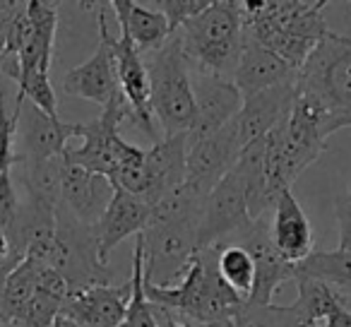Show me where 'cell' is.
<instances>
[{
	"label": "cell",
	"mask_w": 351,
	"mask_h": 327,
	"mask_svg": "<svg viewBox=\"0 0 351 327\" xmlns=\"http://www.w3.org/2000/svg\"><path fill=\"white\" fill-rule=\"evenodd\" d=\"M188 135L161 137L147 149V195L149 205L181 188L188 178Z\"/></svg>",
	"instance_id": "cell-21"
},
{
	"label": "cell",
	"mask_w": 351,
	"mask_h": 327,
	"mask_svg": "<svg viewBox=\"0 0 351 327\" xmlns=\"http://www.w3.org/2000/svg\"><path fill=\"white\" fill-rule=\"evenodd\" d=\"M217 269H219V277L243 301H248L255 287V263L248 250L236 243L217 245Z\"/></svg>",
	"instance_id": "cell-29"
},
{
	"label": "cell",
	"mask_w": 351,
	"mask_h": 327,
	"mask_svg": "<svg viewBox=\"0 0 351 327\" xmlns=\"http://www.w3.org/2000/svg\"><path fill=\"white\" fill-rule=\"evenodd\" d=\"M248 197L241 178L234 173H226L207 195L205 212H202L200 231H197V243L202 248H217L226 245L236 234L250 224Z\"/></svg>",
	"instance_id": "cell-11"
},
{
	"label": "cell",
	"mask_w": 351,
	"mask_h": 327,
	"mask_svg": "<svg viewBox=\"0 0 351 327\" xmlns=\"http://www.w3.org/2000/svg\"><path fill=\"white\" fill-rule=\"evenodd\" d=\"M293 282L298 287V296L291 308L303 327H322L339 308H344L327 284L308 277H296Z\"/></svg>",
	"instance_id": "cell-28"
},
{
	"label": "cell",
	"mask_w": 351,
	"mask_h": 327,
	"mask_svg": "<svg viewBox=\"0 0 351 327\" xmlns=\"http://www.w3.org/2000/svg\"><path fill=\"white\" fill-rule=\"evenodd\" d=\"M25 99H15V108L8 113V108H0V173L10 171L17 164L15 152V132L20 128V111Z\"/></svg>",
	"instance_id": "cell-31"
},
{
	"label": "cell",
	"mask_w": 351,
	"mask_h": 327,
	"mask_svg": "<svg viewBox=\"0 0 351 327\" xmlns=\"http://www.w3.org/2000/svg\"><path fill=\"white\" fill-rule=\"evenodd\" d=\"M152 221V205L140 195H132L128 191L116 188V195H113L111 205L106 207L104 217L99 219V224L94 226V234H97L99 243V255L108 265L111 253L130 236L145 234V229Z\"/></svg>",
	"instance_id": "cell-17"
},
{
	"label": "cell",
	"mask_w": 351,
	"mask_h": 327,
	"mask_svg": "<svg viewBox=\"0 0 351 327\" xmlns=\"http://www.w3.org/2000/svg\"><path fill=\"white\" fill-rule=\"evenodd\" d=\"M197 226L161 224L149 221L142 236L145 250V284L149 287H173L181 282L193 258L200 253Z\"/></svg>",
	"instance_id": "cell-8"
},
{
	"label": "cell",
	"mask_w": 351,
	"mask_h": 327,
	"mask_svg": "<svg viewBox=\"0 0 351 327\" xmlns=\"http://www.w3.org/2000/svg\"><path fill=\"white\" fill-rule=\"evenodd\" d=\"M44 267L63 274L70 296L94 287H111L116 274L99 255L94 226L77 221L63 205L56 212V239L44 258Z\"/></svg>",
	"instance_id": "cell-6"
},
{
	"label": "cell",
	"mask_w": 351,
	"mask_h": 327,
	"mask_svg": "<svg viewBox=\"0 0 351 327\" xmlns=\"http://www.w3.org/2000/svg\"><path fill=\"white\" fill-rule=\"evenodd\" d=\"M17 130H20L17 161H46L60 159L65 154L70 137H75V123L51 118L29 101H22Z\"/></svg>",
	"instance_id": "cell-16"
},
{
	"label": "cell",
	"mask_w": 351,
	"mask_h": 327,
	"mask_svg": "<svg viewBox=\"0 0 351 327\" xmlns=\"http://www.w3.org/2000/svg\"><path fill=\"white\" fill-rule=\"evenodd\" d=\"M188 178L186 183L200 188L202 193L210 195L212 188L231 173V169L236 167L243 145H241L239 130L236 123L231 121L226 128H221L219 132L210 137H202L197 142H188Z\"/></svg>",
	"instance_id": "cell-12"
},
{
	"label": "cell",
	"mask_w": 351,
	"mask_h": 327,
	"mask_svg": "<svg viewBox=\"0 0 351 327\" xmlns=\"http://www.w3.org/2000/svg\"><path fill=\"white\" fill-rule=\"evenodd\" d=\"M156 5L164 12L171 34H176L183 25H188V22L195 20L200 12H205L207 8L212 5V0H159Z\"/></svg>",
	"instance_id": "cell-33"
},
{
	"label": "cell",
	"mask_w": 351,
	"mask_h": 327,
	"mask_svg": "<svg viewBox=\"0 0 351 327\" xmlns=\"http://www.w3.org/2000/svg\"><path fill=\"white\" fill-rule=\"evenodd\" d=\"M132 298V279L118 287H94L73 293L60 315L84 327H121Z\"/></svg>",
	"instance_id": "cell-19"
},
{
	"label": "cell",
	"mask_w": 351,
	"mask_h": 327,
	"mask_svg": "<svg viewBox=\"0 0 351 327\" xmlns=\"http://www.w3.org/2000/svg\"><path fill=\"white\" fill-rule=\"evenodd\" d=\"M25 3H12V0H0V60L8 51V36H10V27L15 17L22 12Z\"/></svg>",
	"instance_id": "cell-37"
},
{
	"label": "cell",
	"mask_w": 351,
	"mask_h": 327,
	"mask_svg": "<svg viewBox=\"0 0 351 327\" xmlns=\"http://www.w3.org/2000/svg\"><path fill=\"white\" fill-rule=\"evenodd\" d=\"M116 195V183L87 169L65 164L63 169V202L60 205L77 221L97 226L106 207Z\"/></svg>",
	"instance_id": "cell-20"
},
{
	"label": "cell",
	"mask_w": 351,
	"mask_h": 327,
	"mask_svg": "<svg viewBox=\"0 0 351 327\" xmlns=\"http://www.w3.org/2000/svg\"><path fill=\"white\" fill-rule=\"evenodd\" d=\"M296 77L298 70H293L274 51L265 49L263 44L245 34L243 53H241L239 68L234 73V84L243 94V99L265 92V89L279 87V84L296 82Z\"/></svg>",
	"instance_id": "cell-22"
},
{
	"label": "cell",
	"mask_w": 351,
	"mask_h": 327,
	"mask_svg": "<svg viewBox=\"0 0 351 327\" xmlns=\"http://www.w3.org/2000/svg\"><path fill=\"white\" fill-rule=\"evenodd\" d=\"M27 17H29V29H27L25 44L20 46L17 56H12V60H17L15 84H22L27 77L36 73H49L51 63H53V41L56 32H58V8H56V3L29 0L27 3Z\"/></svg>",
	"instance_id": "cell-15"
},
{
	"label": "cell",
	"mask_w": 351,
	"mask_h": 327,
	"mask_svg": "<svg viewBox=\"0 0 351 327\" xmlns=\"http://www.w3.org/2000/svg\"><path fill=\"white\" fill-rule=\"evenodd\" d=\"M44 265L27 258L15 272L8 277L5 287L0 291V325L15 327L20 317L25 315L27 306L34 298L36 287H39V272Z\"/></svg>",
	"instance_id": "cell-26"
},
{
	"label": "cell",
	"mask_w": 351,
	"mask_h": 327,
	"mask_svg": "<svg viewBox=\"0 0 351 327\" xmlns=\"http://www.w3.org/2000/svg\"><path fill=\"white\" fill-rule=\"evenodd\" d=\"M108 3H99L97 22H99V46L82 65L70 68L63 77V89L70 97L87 99L106 108L113 99L121 94L118 84L116 60L111 53V29H108Z\"/></svg>",
	"instance_id": "cell-10"
},
{
	"label": "cell",
	"mask_w": 351,
	"mask_h": 327,
	"mask_svg": "<svg viewBox=\"0 0 351 327\" xmlns=\"http://www.w3.org/2000/svg\"><path fill=\"white\" fill-rule=\"evenodd\" d=\"M234 327H303L291 306H255L245 301L236 311Z\"/></svg>",
	"instance_id": "cell-30"
},
{
	"label": "cell",
	"mask_w": 351,
	"mask_h": 327,
	"mask_svg": "<svg viewBox=\"0 0 351 327\" xmlns=\"http://www.w3.org/2000/svg\"><path fill=\"white\" fill-rule=\"evenodd\" d=\"M145 293L149 303L188 320L212 322L221 317H234L236 311L243 306V298L219 277L217 269V248H202L193 258L191 267L173 287H149L145 284Z\"/></svg>",
	"instance_id": "cell-4"
},
{
	"label": "cell",
	"mask_w": 351,
	"mask_h": 327,
	"mask_svg": "<svg viewBox=\"0 0 351 327\" xmlns=\"http://www.w3.org/2000/svg\"><path fill=\"white\" fill-rule=\"evenodd\" d=\"M296 277L317 279L327 284L341 306L351 311V253L349 250H313L296 265Z\"/></svg>",
	"instance_id": "cell-25"
},
{
	"label": "cell",
	"mask_w": 351,
	"mask_h": 327,
	"mask_svg": "<svg viewBox=\"0 0 351 327\" xmlns=\"http://www.w3.org/2000/svg\"><path fill=\"white\" fill-rule=\"evenodd\" d=\"M128 121L132 123V108L121 92L106 108H101L99 118L75 123V137H80L82 145L68 147L63 154V161L113 181V173H116V145L121 140V125Z\"/></svg>",
	"instance_id": "cell-7"
},
{
	"label": "cell",
	"mask_w": 351,
	"mask_h": 327,
	"mask_svg": "<svg viewBox=\"0 0 351 327\" xmlns=\"http://www.w3.org/2000/svg\"><path fill=\"white\" fill-rule=\"evenodd\" d=\"M296 101V82L279 84L260 94L243 99V108L234 118L243 149L253 142L267 137L284 118H289Z\"/></svg>",
	"instance_id": "cell-18"
},
{
	"label": "cell",
	"mask_w": 351,
	"mask_h": 327,
	"mask_svg": "<svg viewBox=\"0 0 351 327\" xmlns=\"http://www.w3.org/2000/svg\"><path fill=\"white\" fill-rule=\"evenodd\" d=\"M121 327H125V325H121Z\"/></svg>",
	"instance_id": "cell-41"
},
{
	"label": "cell",
	"mask_w": 351,
	"mask_h": 327,
	"mask_svg": "<svg viewBox=\"0 0 351 327\" xmlns=\"http://www.w3.org/2000/svg\"><path fill=\"white\" fill-rule=\"evenodd\" d=\"M296 97L322 113L327 137L351 125V36L327 32L298 70Z\"/></svg>",
	"instance_id": "cell-2"
},
{
	"label": "cell",
	"mask_w": 351,
	"mask_h": 327,
	"mask_svg": "<svg viewBox=\"0 0 351 327\" xmlns=\"http://www.w3.org/2000/svg\"><path fill=\"white\" fill-rule=\"evenodd\" d=\"M56 327H84V325H77V322H73V320H68V317L60 315L58 322H56Z\"/></svg>",
	"instance_id": "cell-40"
},
{
	"label": "cell",
	"mask_w": 351,
	"mask_h": 327,
	"mask_svg": "<svg viewBox=\"0 0 351 327\" xmlns=\"http://www.w3.org/2000/svg\"><path fill=\"white\" fill-rule=\"evenodd\" d=\"M229 243H236L250 253L255 263V287L248 303L255 306H269L272 296L282 284L296 279V265L289 263L277 250L272 239V217L265 215L253 219L241 234H236Z\"/></svg>",
	"instance_id": "cell-9"
},
{
	"label": "cell",
	"mask_w": 351,
	"mask_h": 327,
	"mask_svg": "<svg viewBox=\"0 0 351 327\" xmlns=\"http://www.w3.org/2000/svg\"><path fill=\"white\" fill-rule=\"evenodd\" d=\"M108 8L116 15L121 34L130 36L135 49L140 51V56L161 49L173 36L169 29V22H166L164 12L159 8L149 10V8L140 5L135 0H113V3H108Z\"/></svg>",
	"instance_id": "cell-24"
},
{
	"label": "cell",
	"mask_w": 351,
	"mask_h": 327,
	"mask_svg": "<svg viewBox=\"0 0 351 327\" xmlns=\"http://www.w3.org/2000/svg\"><path fill=\"white\" fill-rule=\"evenodd\" d=\"M111 53L116 60L118 70V84H121L123 97L128 99L132 108V125H137L140 130H145L154 142H159V132L154 125V113L149 106V75H147L145 58L140 56V51L135 49V44L130 41V36L125 34H111Z\"/></svg>",
	"instance_id": "cell-14"
},
{
	"label": "cell",
	"mask_w": 351,
	"mask_h": 327,
	"mask_svg": "<svg viewBox=\"0 0 351 327\" xmlns=\"http://www.w3.org/2000/svg\"><path fill=\"white\" fill-rule=\"evenodd\" d=\"M22 164V183L27 188V197L51 210H58L63 202V169L65 161H17Z\"/></svg>",
	"instance_id": "cell-27"
},
{
	"label": "cell",
	"mask_w": 351,
	"mask_h": 327,
	"mask_svg": "<svg viewBox=\"0 0 351 327\" xmlns=\"http://www.w3.org/2000/svg\"><path fill=\"white\" fill-rule=\"evenodd\" d=\"M272 239L279 253L293 265L303 263L313 253L311 221L291 191H284L277 197L272 210Z\"/></svg>",
	"instance_id": "cell-23"
},
{
	"label": "cell",
	"mask_w": 351,
	"mask_h": 327,
	"mask_svg": "<svg viewBox=\"0 0 351 327\" xmlns=\"http://www.w3.org/2000/svg\"><path fill=\"white\" fill-rule=\"evenodd\" d=\"M195 94V125L188 132V142H197L226 128L243 108V94L234 80L193 73Z\"/></svg>",
	"instance_id": "cell-13"
},
{
	"label": "cell",
	"mask_w": 351,
	"mask_h": 327,
	"mask_svg": "<svg viewBox=\"0 0 351 327\" xmlns=\"http://www.w3.org/2000/svg\"><path fill=\"white\" fill-rule=\"evenodd\" d=\"M60 313H63V303L36 289L34 298L29 301L25 315L20 317V322L15 327H56Z\"/></svg>",
	"instance_id": "cell-32"
},
{
	"label": "cell",
	"mask_w": 351,
	"mask_h": 327,
	"mask_svg": "<svg viewBox=\"0 0 351 327\" xmlns=\"http://www.w3.org/2000/svg\"><path fill=\"white\" fill-rule=\"evenodd\" d=\"M10 253H12V245H10V236H8V231L0 229V265L8 263L10 260ZM17 263V260H15ZM22 265V263H20Z\"/></svg>",
	"instance_id": "cell-39"
},
{
	"label": "cell",
	"mask_w": 351,
	"mask_h": 327,
	"mask_svg": "<svg viewBox=\"0 0 351 327\" xmlns=\"http://www.w3.org/2000/svg\"><path fill=\"white\" fill-rule=\"evenodd\" d=\"M325 5L322 0H241L245 34L274 51L293 70H301L330 32L322 17Z\"/></svg>",
	"instance_id": "cell-1"
},
{
	"label": "cell",
	"mask_w": 351,
	"mask_h": 327,
	"mask_svg": "<svg viewBox=\"0 0 351 327\" xmlns=\"http://www.w3.org/2000/svg\"><path fill=\"white\" fill-rule=\"evenodd\" d=\"M176 34L193 73L234 80L245 41L241 0H212L205 12L183 25Z\"/></svg>",
	"instance_id": "cell-3"
},
{
	"label": "cell",
	"mask_w": 351,
	"mask_h": 327,
	"mask_svg": "<svg viewBox=\"0 0 351 327\" xmlns=\"http://www.w3.org/2000/svg\"><path fill=\"white\" fill-rule=\"evenodd\" d=\"M322 327H351V311L349 308H339Z\"/></svg>",
	"instance_id": "cell-38"
},
{
	"label": "cell",
	"mask_w": 351,
	"mask_h": 327,
	"mask_svg": "<svg viewBox=\"0 0 351 327\" xmlns=\"http://www.w3.org/2000/svg\"><path fill=\"white\" fill-rule=\"evenodd\" d=\"M22 202L17 200L15 183H12V173L5 171L0 173V229L10 231V226L15 224L17 212H20Z\"/></svg>",
	"instance_id": "cell-34"
},
{
	"label": "cell",
	"mask_w": 351,
	"mask_h": 327,
	"mask_svg": "<svg viewBox=\"0 0 351 327\" xmlns=\"http://www.w3.org/2000/svg\"><path fill=\"white\" fill-rule=\"evenodd\" d=\"M335 215L339 221V250L351 253V186L335 200Z\"/></svg>",
	"instance_id": "cell-36"
},
{
	"label": "cell",
	"mask_w": 351,
	"mask_h": 327,
	"mask_svg": "<svg viewBox=\"0 0 351 327\" xmlns=\"http://www.w3.org/2000/svg\"><path fill=\"white\" fill-rule=\"evenodd\" d=\"M154 317L159 327H234V317H221V320H212V322H197V320H188V317L178 315V313L169 311V308L154 306Z\"/></svg>",
	"instance_id": "cell-35"
},
{
	"label": "cell",
	"mask_w": 351,
	"mask_h": 327,
	"mask_svg": "<svg viewBox=\"0 0 351 327\" xmlns=\"http://www.w3.org/2000/svg\"><path fill=\"white\" fill-rule=\"evenodd\" d=\"M142 58L149 75V106L164 137L188 135L195 125V94L193 70L178 34Z\"/></svg>",
	"instance_id": "cell-5"
}]
</instances>
